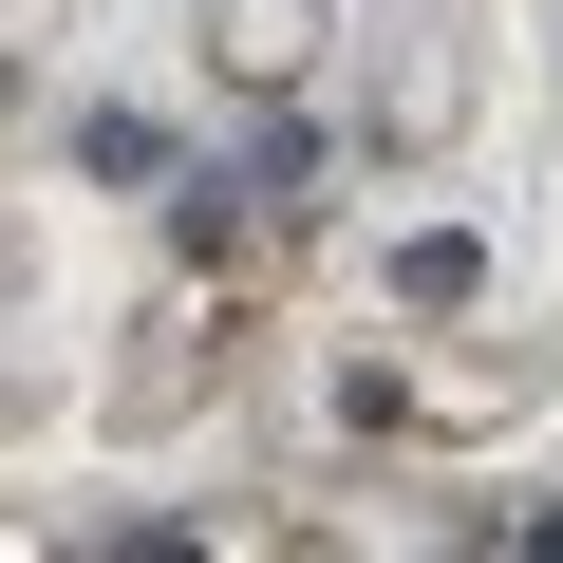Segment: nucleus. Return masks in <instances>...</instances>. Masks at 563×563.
I'll use <instances>...</instances> for the list:
<instances>
[{"label":"nucleus","mask_w":563,"mask_h":563,"mask_svg":"<svg viewBox=\"0 0 563 563\" xmlns=\"http://www.w3.org/2000/svg\"><path fill=\"white\" fill-rule=\"evenodd\" d=\"M507 563H563V507H544V526H526V544H507Z\"/></svg>","instance_id":"obj_4"},{"label":"nucleus","mask_w":563,"mask_h":563,"mask_svg":"<svg viewBox=\"0 0 563 563\" xmlns=\"http://www.w3.org/2000/svg\"><path fill=\"white\" fill-rule=\"evenodd\" d=\"M470 282H488L470 225H413V244H395V301H470Z\"/></svg>","instance_id":"obj_1"},{"label":"nucleus","mask_w":563,"mask_h":563,"mask_svg":"<svg viewBox=\"0 0 563 563\" xmlns=\"http://www.w3.org/2000/svg\"><path fill=\"white\" fill-rule=\"evenodd\" d=\"M76 169H95V188H151L169 132H151V113H76Z\"/></svg>","instance_id":"obj_2"},{"label":"nucleus","mask_w":563,"mask_h":563,"mask_svg":"<svg viewBox=\"0 0 563 563\" xmlns=\"http://www.w3.org/2000/svg\"><path fill=\"white\" fill-rule=\"evenodd\" d=\"M95 563H207V544H188V526H113Z\"/></svg>","instance_id":"obj_3"}]
</instances>
